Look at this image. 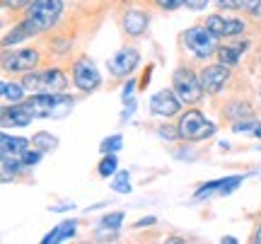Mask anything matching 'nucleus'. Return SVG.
Here are the masks:
<instances>
[{"label":"nucleus","instance_id":"obj_19","mask_svg":"<svg viewBox=\"0 0 261 244\" xmlns=\"http://www.w3.org/2000/svg\"><path fill=\"white\" fill-rule=\"evenodd\" d=\"M223 114L230 119V121H244V119H252L254 112H252V106L247 102H242V99H234V102H230L227 106L223 109Z\"/></svg>","mask_w":261,"mask_h":244},{"label":"nucleus","instance_id":"obj_9","mask_svg":"<svg viewBox=\"0 0 261 244\" xmlns=\"http://www.w3.org/2000/svg\"><path fill=\"white\" fill-rule=\"evenodd\" d=\"M198 75H201L205 94H220L227 85L232 83V73H230V68L223 66V63H211V66H205Z\"/></svg>","mask_w":261,"mask_h":244},{"label":"nucleus","instance_id":"obj_36","mask_svg":"<svg viewBox=\"0 0 261 244\" xmlns=\"http://www.w3.org/2000/svg\"><path fill=\"white\" fill-rule=\"evenodd\" d=\"M208 3H211V0H184V8L198 12V10H205V5H208Z\"/></svg>","mask_w":261,"mask_h":244},{"label":"nucleus","instance_id":"obj_4","mask_svg":"<svg viewBox=\"0 0 261 244\" xmlns=\"http://www.w3.org/2000/svg\"><path fill=\"white\" fill-rule=\"evenodd\" d=\"M22 83L27 87V92L37 94V92H65L68 87V75H65L61 68H46V70H29L24 73Z\"/></svg>","mask_w":261,"mask_h":244},{"label":"nucleus","instance_id":"obj_20","mask_svg":"<svg viewBox=\"0 0 261 244\" xmlns=\"http://www.w3.org/2000/svg\"><path fill=\"white\" fill-rule=\"evenodd\" d=\"M32 145L39 148V150L46 155V152H54L58 148V138L56 135H51V133H46V131H39V133L32 135Z\"/></svg>","mask_w":261,"mask_h":244},{"label":"nucleus","instance_id":"obj_35","mask_svg":"<svg viewBox=\"0 0 261 244\" xmlns=\"http://www.w3.org/2000/svg\"><path fill=\"white\" fill-rule=\"evenodd\" d=\"M133 92H136V80H133V77H128V83L123 85V90H121V99H123V102H128Z\"/></svg>","mask_w":261,"mask_h":244},{"label":"nucleus","instance_id":"obj_6","mask_svg":"<svg viewBox=\"0 0 261 244\" xmlns=\"http://www.w3.org/2000/svg\"><path fill=\"white\" fill-rule=\"evenodd\" d=\"M61 15H63V0H32L27 5V17L34 19L41 32L56 27Z\"/></svg>","mask_w":261,"mask_h":244},{"label":"nucleus","instance_id":"obj_26","mask_svg":"<svg viewBox=\"0 0 261 244\" xmlns=\"http://www.w3.org/2000/svg\"><path fill=\"white\" fill-rule=\"evenodd\" d=\"M41 155H44V152L39 150V148H34V145H32V148H27V150L22 152L19 157H22V162H24L27 167H34V165H39V160H41Z\"/></svg>","mask_w":261,"mask_h":244},{"label":"nucleus","instance_id":"obj_16","mask_svg":"<svg viewBox=\"0 0 261 244\" xmlns=\"http://www.w3.org/2000/svg\"><path fill=\"white\" fill-rule=\"evenodd\" d=\"M29 143H32V138L3 133V135H0V155H22V152L29 148Z\"/></svg>","mask_w":261,"mask_h":244},{"label":"nucleus","instance_id":"obj_27","mask_svg":"<svg viewBox=\"0 0 261 244\" xmlns=\"http://www.w3.org/2000/svg\"><path fill=\"white\" fill-rule=\"evenodd\" d=\"M240 181H242V177H227V179H223V184H220V188H218V196H230L234 188L240 186Z\"/></svg>","mask_w":261,"mask_h":244},{"label":"nucleus","instance_id":"obj_29","mask_svg":"<svg viewBox=\"0 0 261 244\" xmlns=\"http://www.w3.org/2000/svg\"><path fill=\"white\" fill-rule=\"evenodd\" d=\"M256 119H244V121H237V123H232V131L234 133H249V131H254V128H256Z\"/></svg>","mask_w":261,"mask_h":244},{"label":"nucleus","instance_id":"obj_10","mask_svg":"<svg viewBox=\"0 0 261 244\" xmlns=\"http://www.w3.org/2000/svg\"><path fill=\"white\" fill-rule=\"evenodd\" d=\"M138 63H140L138 48L136 46H123L109 58L107 68H109V75H114V77H128L130 73L138 68Z\"/></svg>","mask_w":261,"mask_h":244},{"label":"nucleus","instance_id":"obj_15","mask_svg":"<svg viewBox=\"0 0 261 244\" xmlns=\"http://www.w3.org/2000/svg\"><path fill=\"white\" fill-rule=\"evenodd\" d=\"M249 48V41H232V44H223V46L218 48V63H223L227 68H234L240 63V56H242L244 51Z\"/></svg>","mask_w":261,"mask_h":244},{"label":"nucleus","instance_id":"obj_3","mask_svg":"<svg viewBox=\"0 0 261 244\" xmlns=\"http://www.w3.org/2000/svg\"><path fill=\"white\" fill-rule=\"evenodd\" d=\"M177 128L181 141H189V143L205 141V138L215 135V131H218V126L211 119H205V114L198 112V109H189V112L181 114L177 121Z\"/></svg>","mask_w":261,"mask_h":244},{"label":"nucleus","instance_id":"obj_39","mask_svg":"<svg viewBox=\"0 0 261 244\" xmlns=\"http://www.w3.org/2000/svg\"><path fill=\"white\" fill-rule=\"evenodd\" d=\"M252 242L254 244H261V225L254 230V235H252Z\"/></svg>","mask_w":261,"mask_h":244},{"label":"nucleus","instance_id":"obj_32","mask_svg":"<svg viewBox=\"0 0 261 244\" xmlns=\"http://www.w3.org/2000/svg\"><path fill=\"white\" fill-rule=\"evenodd\" d=\"M70 46H73V44H70L68 39H54V41H51V51H56V53H68Z\"/></svg>","mask_w":261,"mask_h":244},{"label":"nucleus","instance_id":"obj_7","mask_svg":"<svg viewBox=\"0 0 261 244\" xmlns=\"http://www.w3.org/2000/svg\"><path fill=\"white\" fill-rule=\"evenodd\" d=\"M39 63H41V53L34 46L15 48V51L5 48V53H3V70L5 73H29Z\"/></svg>","mask_w":261,"mask_h":244},{"label":"nucleus","instance_id":"obj_40","mask_svg":"<svg viewBox=\"0 0 261 244\" xmlns=\"http://www.w3.org/2000/svg\"><path fill=\"white\" fill-rule=\"evenodd\" d=\"M145 225H155V218H148V220H140V223H136V227H145Z\"/></svg>","mask_w":261,"mask_h":244},{"label":"nucleus","instance_id":"obj_42","mask_svg":"<svg viewBox=\"0 0 261 244\" xmlns=\"http://www.w3.org/2000/svg\"><path fill=\"white\" fill-rule=\"evenodd\" d=\"M254 135H256V138H261V121L256 123V128H254Z\"/></svg>","mask_w":261,"mask_h":244},{"label":"nucleus","instance_id":"obj_24","mask_svg":"<svg viewBox=\"0 0 261 244\" xmlns=\"http://www.w3.org/2000/svg\"><path fill=\"white\" fill-rule=\"evenodd\" d=\"M123 148V138L116 133V135H109V138H104L102 145H99V150L102 155H109V152H119Z\"/></svg>","mask_w":261,"mask_h":244},{"label":"nucleus","instance_id":"obj_11","mask_svg":"<svg viewBox=\"0 0 261 244\" xmlns=\"http://www.w3.org/2000/svg\"><path fill=\"white\" fill-rule=\"evenodd\" d=\"M181 106H184V102L179 99V94L174 90H167V87L150 97V112L155 114V116H162V119L177 116L181 112Z\"/></svg>","mask_w":261,"mask_h":244},{"label":"nucleus","instance_id":"obj_43","mask_svg":"<svg viewBox=\"0 0 261 244\" xmlns=\"http://www.w3.org/2000/svg\"><path fill=\"white\" fill-rule=\"evenodd\" d=\"M259 99H261V92H259Z\"/></svg>","mask_w":261,"mask_h":244},{"label":"nucleus","instance_id":"obj_34","mask_svg":"<svg viewBox=\"0 0 261 244\" xmlns=\"http://www.w3.org/2000/svg\"><path fill=\"white\" fill-rule=\"evenodd\" d=\"M32 0H3V5H5V10H22V8H27Z\"/></svg>","mask_w":261,"mask_h":244},{"label":"nucleus","instance_id":"obj_23","mask_svg":"<svg viewBox=\"0 0 261 244\" xmlns=\"http://www.w3.org/2000/svg\"><path fill=\"white\" fill-rule=\"evenodd\" d=\"M121 225H123L121 210H119V213H109V215H104L102 220H99V227H102V230H109V232H119Z\"/></svg>","mask_w":261,"mask_h":244},{"label":"nucleus","instance_id":"obj_22","mask_svg":"<svg viewBox=\"0 0 261 244\" xmlns=\"http://www.w3.org/2000/svg\"><path fill=\"white\" fill-rule=\"evenodd\" d=\"M112 188L116 194H130V174L128 172H116L112 179Z\"/></svg>","mask_w":261,"mask_h":244},{"label":"nucleus","instance_id":"obj_33","mask_svg":"<svg viewBox=\"0 0 261 244\" xmlns=\"http://www.w3.org/2000/svg\"><path fill=\"white\" fill-rule=\"evenodd\" d=\"M244 10L252 17H261V0H244Z\"/></svg>","mask_w":261,"mask_h":244},{"label":"nucleus","instance_id":"obj_18","mask_svg":"<svg viewBox=\"0 0 261 244\" xmlns=\"http://www.w3.org/2000/svg\"><path fill=\"white\" fill-rule=\"evenodd\" d=\"M75 227H77V223L75 220H63L58 227H54L51 232H48L44 239H41V244H51V242H65V239H70V237L75 235Z\"/></svg>","mask_w":261,"mask_h":244},{"label":"nucleus","instance_id":"obj_2","mask_svg":"<svg viewBox=\"0 0 261 244\" xmlns=\"http://www.w3.org/2000/svg\"><path fill=\"white\" fill-rule=\"evenodd\" d=\"M181 44L187 51H191V56L201 58H211L218 53L220 48V37L215 34L213 29H208L205 24H196V27H189L184 34H181Z\"/></svg>","mask_w":261,"mask_h":244},{"label":"nucleus","instance_id":"obj_1","mask_svg":"<svg viewBox=\"0 0 261 244\" xmlns=\"http://www.w3.org/2000/svg\"><path fill=\"white\" fill-rule=\"evenodd\" d=\"M24 104L34 119H65L75 109V99L65 92H37Z\"/></svg>","mask_w":261,"mask_h":244},{"label":"nucleus","instance_id":"obj_13","mask_svg":"<svg viewBox=\"0 0 261 244\" xmlns=\"http://www.w3.org/2000/svg\"><path fill=\"white\" fill-rule=\"evenodd\" d=\"M150 27V15L143 10H126L121 17V29L128 37H143Z\"/></svg>","mask_w":261,"mask_h":244},{"label":"nucleus","instance_id":"obj_14","mask_svg":"<svg viewBox=\"0 0 261 244\" xmlns=\"http://www.w3.org/2000/svg\"><path fill=\"white\" fill-rule=\"evenodd\" d=\"M0 116H3V126H5V128H8V126H17V128H22V126H29V121L34 119V114L29 112L24 102L5 104Z\"/></svg>","mask_w":261,"mask_h":244},{"label":"nucleus","instance_id":"obj_17","mask_svg":"<svg viewBox=\"0 0 261 244\" xmlns=\"http://www.w3.org/2000/svg\"><path fill=\"white\" fill-rule=\"evenodd\" d=\"M24 92H27V87L24 83H10V80H3L0 83V97H3V102L5 104H19L24 102Z\"/></svg>","mask_w":261,"mask_h":244},{"label":"nucleus","instance_id":"obj_28","mask_svg":"<svg viewBox=\"0 0 261 244\" xmlns=\"http://www.w3.org/2000/svg\"><path fill=\"white\" fill-rule=\"evenodd\" d=\"M158 135L162 141H181V135H179V128L177 126H160L158 128Z\"/></svg>","mask_w":261,"mask_h":244},{"label":"nucleus","instance_id":"obj_37","mask_svg":"<svg viewBox=\"0 0 261 244\" xmlns=\"http://www.w3.org/2000/svg\"><path fill=\"white\" fill-rule=\"evenodd\" d=\"M133 112H136V102H133V99H128V102H126V106H123V112H121V121H128L130 116H133Z\"/></svg>","mask_w":261,"mask_h":244},{"label":"nucleus","instance_id":"obj_5","mask_svg":"<svg viewBox=\"0 0 261 244\" xmlns=\"http://www.w3.org/2000/svg\"><path fill=\"white\" fill-rule=\"evenodd\" d=\"M172 90L179 94V99L187 104V106L198 104L201 97L205 94L201 75L196 73L194 68H187V66H181L174 70V75H172Z\"/></svg>","mask_w":261,"mask_h":244},{"label":"nucleus","instance_id":"obj_38","mask_svg":"<svg viewBox=\"0 0 261 244\" xmlns=\"http://www.w3.org/2000/svg\"><path fill=\"white\" fill-rule=\"evenodd\" d=\"M150 73H152V68L148 66V70H145V75H143V83H140V90H145L148 87V80H150Z\"/></svg>","mask_w":261,"mask_h":244},{"label":"nucleus","instance_id":"obj_21","mask_svg":"<svg viewBox=\"0 0 261 244\" xmlns=\"http://www.w3.org/2000/svg\"><path fill=\"white\" fill-rule=\"evenodd\" d=\"M119 172V157H116V152H109V155H104L99 165H97V174L102 179H109L114 177Z\"/></svg>","mask_w":261,"mask_h":244},{"label":"nucleus","instance_id":"obj_41","mask_svg":"<svg viewBox=\"0 0 261 244\" xmlns=\"http://www.w3.org/2000/svg\"><path fill=\"white\" fill-rule=\"evenodd\" d=\"M227 242V244H237V239H234V237H223V244Z\"/></svg>","mask_w":261,"mask_h":244},{"label":"nucleus","instance_id":"obj_31","mask_svg":"<svg viewBox=\"0 0 261 244\" xmlns=\"http://www.w3.org/2000/svg\"><path fill=\"white\" fill-rule=\"evenodd\" d=\"M155 5H158L160 10H167V12H172V10L184 8V0H155Z\"/></svg>","mask_w":261,"mask_h":244},{"label":"nucleus","instance_id":"obj_25","mask_svg":"<svg viewBox=\"0 0 261 244\" xmlns=\"http://www.w3.org/2000/svg\"><path fill=\"white\" fill-rule=\"evenodd\" d=\"M27 39H29V34L17 24L15 32L5 34V39H3V48H10V46H15V44H19V41H27Z\"/></svg>","mask_w":261,"mask_h":244},{"label":"nucleus","instance_id":"obj_8","mask_svg":"<svg viewBox=\"0 0 261 244\" xmlns=\"http://www.w3.org/2000/svg\"><path fill=\"white\" fill-rule=\"evenodd\" d=\"M73 85L75 90H80V92L90 94L94 90H99V85H102V75H99V70L97 66L92 63V58H77L73 63Z\"/></svg>","mask_w":261,"mask_h":244},{"label":"nucleus","instance_id":"obj_30","mask_svg":"<svg viewBox=\"0 0 261 244\" xmlns=\"http://www.w3.org/2000/svg\"><path fill=\"white\" fill-rule=\"evenodd\" d=\"M218 10H244V0H215Z\"/></svg>","mask_w":261,"mask_h":244},{"label":"nucleus","instance_id":"obj_12","mask_svg":"<svg viewBox=\"0 0 261 244\" xmlns=\"http://www.w3.org/2000/svg\"><path fill=\"white\" fill-rule=\"evenodd\" d=\"M208 29H213L218 37H237L247 32V22L244 19H237V17H223V15H208L203 22Z\"/></svg>","mask_w":261,"mask_h":244}]
</instances>
